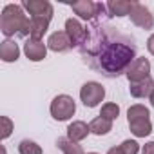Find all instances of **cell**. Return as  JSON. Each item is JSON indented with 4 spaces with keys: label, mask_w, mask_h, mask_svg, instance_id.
I'll return each instance as SVG.
<instances>
[{
    "label": "cell",
    "mask_w": 154,
    "mask_h": 154,
    "mask_svg": "<svg viewBox=\"0 0 154 154\" xmlns=\"http://www.w3.org/2000/svg\"><path fill=\"white\" fill-rule=\"evenodd\" d=\"M80 53L93 69L109 78L127 72L131 63L138 58L132 40L118 35L114 27H109L100 20H94Z\"/></svg>",
    "instance_id": "6da1fadb"
},
{
    "label": "cell",
    "mask_w": 154,
    "mask_h": 154,
    "mask_svg": "<svg viewBox=\"0 0 154 154\" xmlns=\"http://www.w3.org/2000/svg\"><path fill=\"white\" fill-rule=\"evenodd\" d=\"M0 31L6 38L29 36V18L20 4H6L0 13Z\"/></svg>",
    "instance_id": "7a4b0ae2"
},
{
    "label": "cell",
    "mask_w": 154,
    "mask_h": 154,
    "mask_svg": "<svg viewBox=\"0 0 154 154\" xmlns=\"http://www.w3.org/2000/svg\"><path fill=\"white\" fill-rule=\"evenodd\" d=\"M127 123L136 138H145L152 132L150 111L143 103H134L127 109Z\"/></svg>",
    "instance_id": "3957f363"
},
{
    "label": "cell",
    "mask_w": 154,
    "mask_h": 154,
    "mask_svg": "<svg viewBox=\"0 0 154 154\" xmlns=\"http://www.w3.org/2000/svg\"><path fill=\"white\" fill-rule=\"evenodd\" d=\"M49 112H51L53 120H56V122H67L76 112V102L69 94H58V96L53 98V102L49 105Z\"/></svg>",
    "instance_id": "277c9868"
},
{
    "label": "cell",
    "mask_w": 154,
    "mask_h": 154,
    "mask_svg": "<svg viewBox=\"0 0 154 154\" xmlns=\"http://www.w3.org/2000/svg\"><path fill=\"white\" fill-rule=\"evenodd\" d=\"M72 13L82 20H96L102 15H107V8L102 2H93V0H78L71 4ZM109 17V15H107Z\"/></svg>",
    "instance_id": "5b68a950"
},
{
    "label": "cell",
    "mask_w": 154,
    "mask_h": 154,
    "mask_svg": "<svg viewBox=\"0 0 154 154\" xmlns=\"http://www.w3.org/2000/svg\"><path fill=\"white\" fill-rule=\"evenodd\" d=\"M105 98V87L100 84V82H85L82 87H80V102L93 109V107H98Z\"/></svg>",
    "instance_id": "8992f818"
},
{
    "label": "cell",
    "mask_w": 154,
    "mask_h": 154,
    "mask_svg": "<svg viewBox=\"0 0 154 154\" xmlns=\"http://www.w3.org/2000/svg\"><path fill=\"white\" fill-rule=\"evenodd\" d=\"M63 31L67 33V36H69V40H71V44H72V47H78V49L85 44V40H87V36H89L87 27H85L78 18H67Z\"/></svg>",
    "instance_id": "52a82bcc"
},
{
    "label": "cell",
    "mask_w": 154,
    "mask_h": 154,
    "mask_svg": "<svg viewBox=\"0 0 154 154\" xmlns=\"http://www.w3.org/2000/svg\"><path fill=\"white\" fill-rule=\"evenodd\" d=\"M22 8L31 15V18H47L51 20L54 15V8L49 0H24Z\"/></svg>",
    "instance_id": "ba28073f"
},
{
    "label": "cell",
    "mask_w": 154,
    "mask_h": 154,
    "mask_svg": "<svg viewBox=\"0 0 154 154\" xmlns=\"http://www.w3.org/2000/svg\"><path fill=\"white\" fill-rule=\"evenodd\" d=\"M125 76H127L129 84H136V82H141V80L150 78V62H149V58L138 56L131 63V67L127 69Z\"/></svg>",
    "instance_id": "9c48e42d"
},
{
    "label": "cell",
    "mask_w": 154,
    "mask_h": 154,
    "mask_svg": "<svg viewBox=\"0 0 154 154\" xmlns=\"http://www.w3.org/2000/svg\"><path fill=\"white\" fill-rule=\"evenodd\" d=\"M131 22L136 26V27H140V29H152V26H154V17H152V13L149 11V8L145 6V4H141V2H136L134 4V8H132V11H131Z\"/></svg>",
    "instance_id": "30bf717a"
},
{
    "label": "cell",
    "mask_w": 154,
    "mask_h": 154,
    "mask_svg": "<svg viewBox=\"0 0 154 154\" xmlns=\"http://www.w3.org/2000/svg\"><path fill=\"white\" fill-rule=\"evenodd\" d=\"M24 54L31 62H42L47 56V44H44L42 40L27 38L24 44Z\"/></svg>",
    "instance_id": "8fae6325"
},
{
    "label": "cell",
    "mask_w": 154,
    "mask_h": 154,
    "mask_svg": "<svg viewBox=\"0 0 154 154\" xmlns=\"http://www.w3.org/2000/svg\"><path fill=\"white\" fill-rule=\"evenodd\" d=\"M136 4V0H109L105 4L107 8V15L112 17H129L132 8Z\"/></svg>",
    "instance_id": "7c38bea8"
},
{
    "label": "cell",
    "mask_w": 154,
    "mask_h": 154,
    "mask_svg": "<svg viewBox=\"0 0 154 154\" xmlns=\"http://www.w3.org/2000/svg\"><path fill=\"white\" fill-rule=\"evenodd\" d=\"M71 47H72V44H71L65 31H54L47 38V49H51L54 53H63V51H67Z\"/></svg>",
    "instance_id": "4fadbf2b"
},
{
    "label": "cell",
    "mask_w": 154,
    "mask_h": 154,
    "mask_svg": "<svg viewBox=\"0 0 154 154\" xmlns=\"http://www.w3.org/2000/svg\"><path fill=\"white\" fill-rule=\"evenodd\" d=\"M91 134V129H89V123L82 122V120H74L72 123H69L67 127V138L74 143H80L84 141L87 136Z\"/></svg>",
    "instance_id": "5bb4252c"
},
{
    "label": "cell",
    "mask_w": 154,
    "mask_h": 154,
    "mask_svg": "<svg viewBox=\"0 0 154 154\" xmlns=\"http://www.w3.org/2000/svg\"><path fill=\"white\" fill-rule=\"evenodd\" d=\"M0 58H2V62L6 63H13L20 58V47L15 40H2L0 42Z\"/></svg>",
    "instance_id": "9a60e30c"
},
{
    "label": "cell",
    "mask_w": 154,
    "mask_h": 154,
    "mask_svg": "<svg viewBox=\"0 0 154 154\" xmlns=\"http://www.w3.org/2000/svg\"><path fill=\"white\" fill-rule=\"evenodd\" d=\"M154 91V80L152 78H147V80H141V82H136V84H131L129 87V93L132 98H149Z\"/></svg>",
    "instance_id": "2e32d148"
},
{
    "label": "cell",
    "mask_w": 154,
    "mask_h": 154,
    "mask_svg": "<svg viewBox=\"0 0 154 154\" xmlns=\"http://www.w3.org/2000/svg\"><path fill=\"white\" fill-rule=\"evenodd\" d=\"M49 24H51V20H47V18H31L29 17V38L42 40L49 29Z\"/></svg>",
    "instance_id": "e0dca14e"
},
{
    "label": "cell",
    "mask_w": 154,
    "mask_h": 154,
    "mask_svg": "<svg viewBox=\"0 0 154 154\" xmlns=\"http://www.w3.org/2000/svg\"><path fill=\"white\" fill-rule=\"evenodd\" d=\"M89 129H91V132L96 134V136H105V134H109V132L112 131V122H111V120H105V118H102V116H96V118L91 120Z\"/></svg>",
    "instance_id": "ac0fdd59"
},
{
    "label": "cell",
    "mask_w": 154,
    "mask_h": 154,
    "mask_svg": "<svg viewBox=\"0 0 154 154\" xmlns=\"http://www.w3.org/2000/svg\"><path fill=\"white\" fill-rule=\"evenodd\" d=\"M56 145H58V149H60L63 154H85L84 149H82V145L71 141L67 136H65V138H58V140H56Z\"/></svg>",
    "instance_id": "d6986e66"
},
{
    "label": "cell",
    "mask_w": 154,
    "mask_h": 154,
    "mask_svg": "<svg viewBox=\"0 0 154 154\" xmlns=\"http://www.w3.org/2000/svg\"><path fill=\"white\" fill-rule=\"evenodd\" d=\"M100 116H102V118H105V120L114 122V120L120 116V105H118V103H112V102L103 103V105H102V109H100Z\"/></svg>",
    "instance_id": "ffe728a7"
},
{
    "label": "cell",
    "mask_w": 154,
    "mask_h": 154,
    "mask_svg": "<svg viewBox=\"0 0 154 154\" xmlns=\"http://www.w3.org/2000/svg\"><path fill=\"white\" fill-rule=\"evenodd\" d=\"M18 152L20 154H44L42 147L33 140H22L18 143Z\"/></svg>",
    "instance_id": "44dd1931"
},
{
    "label": "cell",
    "mask_w": 154,
    "mask_h": 154,
    "mask_svg": "<svg viewBox=\"0 0 154 154\" xmlns=\"http://www.w3.org/2000/svg\"><path fill=\"white\" fill-rule=\"evenodd\" d=\"M118 147H120L122 154H138L140 152V143L136 140H123Z\"/></svg>",
    "instance_id": "7402d4cb"
},
{
    "label": "cell",
    "mask_w": 154,
    "mask_h": 154,
    "mask_svg": "<svg viewBox=\"0 0 154 154\" xmlns=\"http://www.w3.org/2000/svg\"><path fill=\"white\" fill-rule=\"evenodd\" d=\"M0 120H2V134H0V138H2V140H8V138L13 134L15 125H13V122H11L9 116H2Z\"/></svg>",
    "instance_id": "603a6c76"
},
{
    "label": "cell",
    "mask_w": 154,
    "mask_h": 154,
    "mask_svg": "<svg viewBox=\"0 0 154 154\" xmlns=\"http://www.w3.org/2000/svg\"><path fill=\"white\" fill-rule=\"evenodd\" d=\"M141 154H154V141H147L141 147Z\"/></svg>",
    "instance_id": "cb8c5ba5"
},
{
    "label": "cell",
    "mask_w": 154,
    "mask_h": 154,
    "mask_svg": "<svg viewBox=\"0 0 154 154\" xmlns=\"http://www.w3.org/2000/svg\"><path fill=\"white\" fill-rule=\"evenodd\" d=\"M147 51L154 56V33L149 36V40H147Z\"/></svg>",
    "instance_id": "d4e9b609"
},
{
    "label": "cell",
    "mask_w": 154,
    "mask_h": 154,
    "mask_svg": "<svg viewBox=\"0 0 154 154\" xmlns=\"http://www.w3.org/2000/svg\"><path fill=\"white\" fill-rule=\"evenodd\" d=\"M107 154H122V150H120V147H112L107 150Z\"/></svg>",
    "instance_id": "484cf974"
},
{
    "label": "cell",
    "mask_w": 154,
    "mask_h": 154,
    "mask_svg": "<svg viewBox=\"0 0 154 154\" xmlns=\"http://www.w3.org/2000/svg\"><path fill=\"white\" fill-rule=\"evenodd\" d=\"M149 102H150V105H152V109H154V91H152V94L149 96Z\"/></svg>",
    "instance_id": "4316f807"
},
{
    "label": "cell",
    "mask_w": 154,
    "mask_h": 154,
    "mask_svg": "<svg viewBox=\"0 0 154 154\" xmlns=\"http://www.w3.org/2000/svg\"><path fill=\"white\" fill-rule=\"evenodd\" d=\"M89 154H98V152H89Z\"/></svg>",
    "instance_id": "83f0119b"
}]
</instances>
